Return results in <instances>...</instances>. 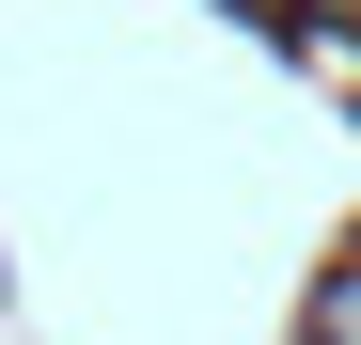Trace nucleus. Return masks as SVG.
Segmentation results:
<instances>
[{
    "label": "nucleus",
    "instance_id": "1",
    "mask_svg": "<svg viewBox=\"0 0 361 345\" xmlns=\"http://www.w3.org/2000/svg\"><path fill=\"white\" fill-rule=\"evenodd\" d=\"M298 345H361V251H345V267L314 282V330H298Z\"/></svg>",
    "mask_w": 361,
    "mask_h": 345
},
{
    "label": "nucleus",
    "instance_id": "2",
    "mask_svg": "<svg viewBox=\"0 0 361 345\" xmlns=\"http://www.w3.org/2000/svg\"><path fill=\"white\" fill-rule=\"evenodd\" d=\"M298 16H330V32H361V0H298Z\"/></svg>",
    "mask_w": 361,
    "mask_h": 345
},
{
    "label": "nucleus",
    "instance_id": "3",
    "mask_svg": "<svg viewBox=\"0 0 361 345\" xmlns=\"http://www.w3.org/2000/svg\"><path fill=\"white\" fill-rule=\"evenodd\" d=\"M252 16H298V0H252Z\"/></svg>",
    "mask_w": 361,
    "mask_h": 345
}]
</instances>
